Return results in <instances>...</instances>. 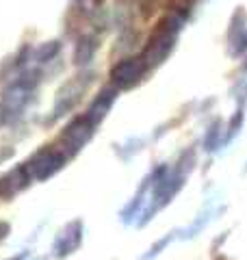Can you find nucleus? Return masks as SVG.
<instances>
[{
  "label": "nucleus",
  "instance_id": "f257e3e1",
  "mask_svg": "<svg viewBox=\"0 0 247 260\" xmlns=\"http://www.w3.org/2000/svg\"><path fill=\"white\" fill-rule=\"evenodd\" d=\"M143 74V63L139 59H126L121 61L119 65H115V70L111 72L113 80L121 87H128L130 83H135L137 78H141Z\"/></svg>",
  "mask_w": 247,
  "mask_h": 260
}]
</instances>
